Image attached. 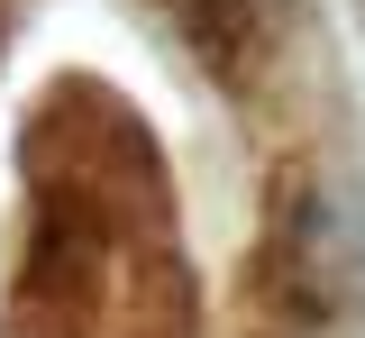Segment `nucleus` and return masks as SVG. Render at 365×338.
<instances>
[{
	"label": "nucleus",
	"mask_w": 365,
	"mask_h": 338,
	"mask_svg": "<svg viewBox=\"0 0 365 338\" xmlns=\"http://www.w3.org/2000/svg\"><path fill=\"white\" fill-rule=\"evenodd\" d=\"M265 284L302 329L365 320V193L338 165H292L265 229Z\"/></svg>",
	"instance_id": "f257e3e1"
},
{
	"label": "nucleus",
	"mask_w": 365,
	"mask_h": 338,
	"mask_svg": "<svg viewBox=\"0 0 365 338\" xmlns=\"http://www.w3.org/2000/svg\"><path fill=\"white\" fill-rule=\"evenodd\" d=\"M174 9H182L192 55L228 92H256L274 73V55L292 46V28H302V0H174Z\"/></svg>",
	"instance_id": "f03ea898"
}]
</instances>
